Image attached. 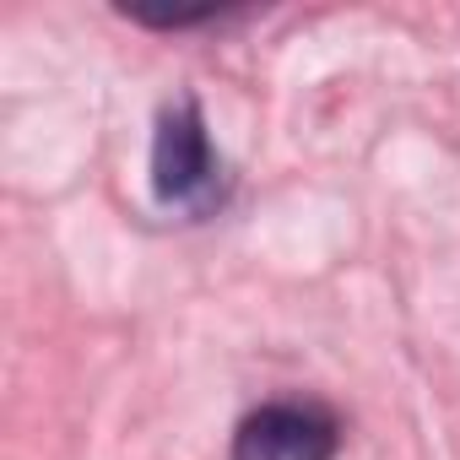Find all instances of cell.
<instances>
[{
	"label": "cell",
	"instance_id": "6da1fadb",
	"mask_svg": "<svg viewBox=\"0 0 460 460\" xmlns=\"http://www.w3.org/2000/svg\"><path fill=\"white\" fill-rule=\"evenodd\" d=\"M152 190L163 206H184V211H206L211 200H222V157L211 146V130L195 98H173L157 114Z\"/></svg>",
	"mask_w": 460,
	"mask_h": 460
},
{
	"label": "cell",
	"instance_id": "7a4b0ae2",
	"mask_svg": "<svg viewBox=\"0 0 460 460\" xmlns=\"http://www.w3.org/2000/svg\"><path fill=\"white\" fill-rule=\"evenodd\" d=\"M341 422L314 401H271L234 433V460H336Z\"/></svg>",
	"mask_w": 460,
	"mask_h": 460
}]
</instances>
